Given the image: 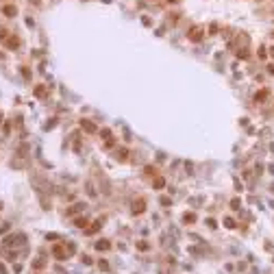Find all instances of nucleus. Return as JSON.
<instances>
[{
  "mask_svg": "<svg viewBox=\"0 0 274 274\" xmlns=\"http://www.w3.org/2000/svg\"><path fill=\"white\" fill-rule=\"evenodd\" d=\"M46 94V87H37L35 89V96H44Z\"/></svg>",
  "mask_w": 274,
  "mask_h": 274,
  "instance_id": "12",
  "label": "nucleus"
},
{
  "mask_svg": "<svg viewBox=\"0 0 274 274\" xmlns=\"http://www.w3.org/2000/svg\"><path fill=\"white\" fill-rule=\"evenodd\" d=\"M0 272H2V274H7V270H4V266H2V263H0Z\"/></svg>",
  "mask_w": 274,
  "mask_h": 274,
  "instance_id": "15",
  "label": "nucleus"
},
{
  "mask_svg": "<svg viewBox=\"0 0 274 274\" xmlns=\"http://www.w3.org/2000/svg\"><path fill=\"white\" fill-rule=\"evenodd\" d=\"M96 248H98V250H107V248H109V244H107L104 239H100V241H96Z\"/></svg>",
  "mask_w": 274,
  "mask_h": 274,
  "instance_id": "7",
  "label": "nucleus"
},
{
  "mask_svg": "<svg viewBox=\"0 0 274 274\" xmlns=\"http://www.w3.org/2000/svg\"><path fill=\"white\" fill-rule=\"evenodd\" d=\"M2 13H4V15H9V17H13V15H15V7H13V4H7V7L2 9Z\"/></svg>",
  "mask_w": 274,
  "mask_h": 274,
  "instance_id": "5",
  "label": "nucleus"
},
{
  "mask_svg": "<svg viewBox=\"0 0 274 274\" xmlns=\"http://www.w3.org/2000/svg\"><path fill=\"white\" fill-rule=\"evenodd\" d=\"M163 185H166V179H161V176H159V179H154V187H157V189H161Z\"/></svg>",
  "mask_w": 274,
  "mask_h": 274,
  "instance_id": "8",
  "label": "nucleus"
},
{
  "mask_svg": "<svg viewBox=\"0 0 274 274\" xmlns=\"http://www.w3.org/2000/svg\"><path fill=\"white\" fill-rule=\"evenodd\" d=\"M170 202H172V200L168 198V196H163V198H161V204H166V207H168V204H170Z\"/></svg>",
  "mask_w": 274,
  "mask_h": 274,
  "instance_id": "14",
  "label": "nucleus"
},
{
  "mask_svg": "<svg viewBox=\"0 0 274 274\" xmlns=\"http://www.w3.org/2000/svg\"><path fill=\"white\" fill-rule=\"evenodd\" d=\"M0 209H2V202H0Z\"/></svg>",
  "mask_w": 274,
  "mask_h": 274,
  "instance_id": "17",
  "label": "nucleus"
},
{
  "mask_svg": "<svg viewBox=\"0 0 274 274\" xmlns=\"http://www.w3.org/2000/svg\"><path fill=\"white\" fill-rule=\"evenodd\" d=\"M266 96H268V91H259V94L255 96V100H263V98H266Z\"/></svg>",
  "mask_w": 274,
  "mask_h": 274,
  "instance_id": "11",
  "label": "nucleus"
},
{
  "mask_svg": "<svg viewBox=\"0 0 274 274\" xmlns=\"http://www.w3.org/2000/svg\"><path fill=\"white\" fill-rule=\"evenodd\" d=\"M52 252H54V257H57V259H65V250H63L61 246H54Z\"/></svg>",
  "mask_w": 274,
  "mask_h": 274,
  "instance_id": "4",
  "label": "nucleus"
},
{
  "mask_svg": "<svg viewBox=\"0 0 274 274\" xmlns=\"http://www.w3.org/2000/svg\"><path fill=\"white\" fill-rule=\"evenodd\" d=\"M98 228H100V220H98V222H94V226H91V228H87V233H96Z\"/></svg>",
  "mask_w": 274,
  "mask_h": 274,
  "instance_id": "9",
  "label": "nucleus"
},
{
  "mask_svg": "<svg viewBox=\"0 0 274 274\" xmlns=\"http://www.w3.org/2000/svg\"><path fill=\"white\" fill-rule=\"evenodd\" d=\"M183 220H185V222H194L196 216H194V213H185V218H183Z\"/></svg>",
  "mask_w": 274,
  "mask_h": 274,
  "instance_id": "10",
  "label": "nucleus"
},
{
  "mask_svg": "<svg viewBox=\"0 0 274 274\" xmlns=\"http://www.w3.org/2000/svg\"><path fill=\"white\" fill-rule=\"evenodd\" d=\"M7 46H9V48H17V46H20V39H17V37H9L7 39Z\"/></svg>",
  "mask_w": 274,
  "mask_h": 274,
  "instance_id": "6",
  "label": "nucleus"
},
{
  "mask_svg": "<svg viewBox=\"0 0 274 274\" xmlns=\"http://www.w3.org/2000/svg\"><path fill=\"white\" fill-rule=\"evenodd\" d=\"M202 26H191V31H189V39L191 42H200L202 39Z\"/></svg>",
  "mask_w": 274,
  "mask_h": 274,
  "instance_id": "1",
  "label": "nucleus"
},
{
  "mask_svg": "<svg viewBox=\"0 0 274 274\" xmlns=\"http://www.w3.org/2000/svg\"><path fill=\"white\" fill-rule=\"evenodd\" d=\"M87 224V222H85V218H79V220H76V226H85Z\"/></svg>",
  "mask_w": 274,
  "mask_h": 274,
  "instance_id": "13",
  "label": "nucleus"
},
{
  "mask_svg": "<svg viewBox=\"0 0 274 274\" xmlns=\"http://www.w3.org/2000/svg\"><path fill=\"white\" fill-rule=\"evenodd\" d=\"M81 126H83L87 133H96V131H98V129H96V124H91L89 120H81Z\"/></svg>",
  "mask_w": 274,
  "mask_h": 274,
  "instance_id": "2",
  "label": "nucleus"
},
{
  "mask_svg": "<svg viewBox=\"0 0 274 274\" xmlns=\"http://www.w3.org/2000/svg\"><path fill=\"white\" fill-rule=\"evenodd\" d=\"M146 209V202L144 200H137V202H133V213H141Z\"/></svg>",
  "mask_w": 274,
  "mask_h": 274,
  "instance_id": "3",
  "label": "nucleus"
},
{
  "mask_svg": "<svg viewBox=\"0 0 274 274\" xmlns=\"http://www.w3.org/2000/svg\"><path fill=\"white\" fill-rule=\"evenodd\" d=\"M168 2H179V0H168Z\"/></svg>",
  "mask_w": 274,
  "mask_h": 274,
  "instance_id": "16",
  "label": "nucleus"
}]
</instances>
